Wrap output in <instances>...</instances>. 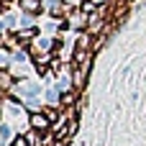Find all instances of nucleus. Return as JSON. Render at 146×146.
Returning a JSON list of instances; mask_svg holds the SVG:
<instances>
[{
    "instance_id": "f257e3e1",
    "label": "nucleus",
    "mask_w": 146,
    "mask_h": 146,
    "mask_svg": "<svg viewBox=\"0 0 146 146\" xmlns=\"http://www.w3.org/2000/svg\"><path fill=\"white\" fill-rule=\"evenodd\" d=\"M49 118H46V113H33L31 115V126L36 128V131H44V128H49Z\"/></svg>"
},
{
    "instance_id": "f03ea898",
    "label": "nucleus",
    "mask_w": 146,
    "mask_h": 146,
    "mask_svg": "<svg viewBox=\"0 0 146 146\" xmlns=\"http://www.w3.org/2000/svg\"><path fill=\"white\" fill-rule=\"evenodd\" d=\"M10 82H13V80H10V74H8L5 69H0V87H3V90H8V87H10Z\"/></svg>"
},
{
    "instance_id": "7ed1b4c3",
    "label": "nucleus",
    "mask_w": 146,
    "mask_h": 146,
    "mask_svg": "<svg viewBox=\"0 0 146 146\" xmlns=\"http://www.w3.org/2000/svg\"><path fill=\"white\" fill-rule=\"evenodd\" d=\"M21 5H23L28 13H33V10L38 8V0H21Z\"/></svg>"
},
{
    "instance_id": "20e7f679",
    "label": "nucleus",
    "mask_w": 146,
    "mask_h": 146,
    "mask_svg": "<svg viewBox=\"0 0 146 146\" xmlns=\"http://www.w3.org/2000/svg\"><path fill=\"white\" fill-rule=\"evenodd\" d=\"M26 141H28L31 146H38V141H41V139H38V133L33 131V133H28V136H26Z\"/></svg>"
},
{
    "instance_id": "39448f33",
    "label": "nucleus",
    "mask_w": 146,
    "mask_h": 146,
    "mask_svg": "<svg viewBox=\"0 0 146 146\" xmlns=\"http://www.w3.org/2000/svg\"><path fill=\"white\" fill-rule=\"evenodd\" d=\"M31 36H33L31 31H23V33H18V41H21V44H26V41H28Z\"/></svg>"
},
{
    "instance_id": "423d86ee",
    "label": "nucleus",
    "mask_w": 146,
    "mask_h": 146,
    "mask_svg": "<svg viewBox=\"0 0 146 146\" xmlns=\"http://www.w3.org/2000/svg\"><path fill=\"white\" fill-rule=\"evenodd\" d=\"M72 100H74V95H72V92L62 95V105H72Z\"/></svg>"
},
{
    "instance_id": "0eeeda50",
    "label": "nucleus",
    "mask_w": 146,
    "mask_h": 146,
    "mask_svg": "<svg viewBox=\"0 0 146 146\" xmlns=\"http://www.w3.org/2000/svg\"><path fill=\"white\" fill-rule=\"evenodd\" d=\"M13 146H28V141H26V139H23V136H18V139H15V141H13Z\"/></svg>"
}]
</instances>
